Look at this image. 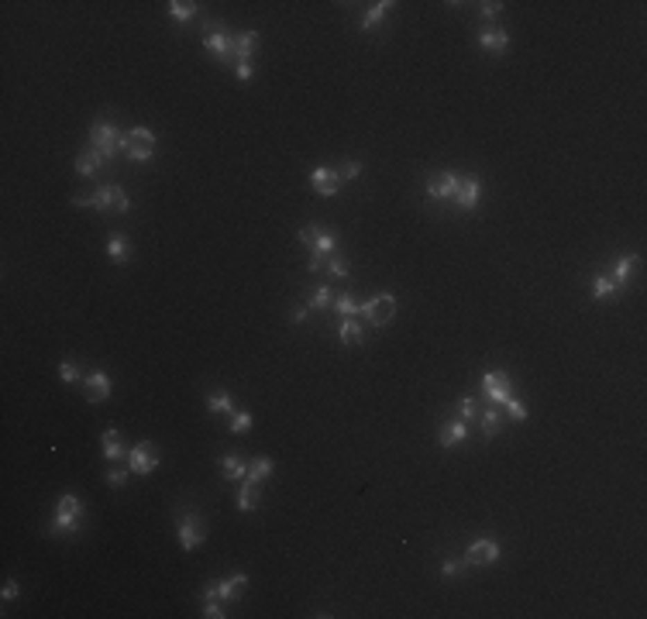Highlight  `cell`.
<instances>
[{
  "label": "cell",
  "instance_id": "cell-1",
  "mask_svg": "<svg viewBox=\"0 0 647 619\" xmlns=\"http://www.w3.org/2000/svg\"><path fill=\"white\" fill-rule=\"evenodd\" d=\"M300 245H307L310 248V262H307V268L317 275L320 272V265L334 255V248H338V234H331V231H324L320 224H307L303 231H300Z\"/></svg>",
  "mask_w": 647,
  "mask_h": 619
},
{
  "label": "cell",
  "instance_id": "cell-2",
  "mask_svg": "<svg viewBox=\"0 0 647 619\" xmlns=\"http://www.w3.org/2000/svg\"><path fill=\"white\" fill-rule=\"evenodd\" d=\"M203 49L221 62V66H227V62H234V35L227 31V24H203Z\"/></svg>",
  "mask_w": 647,
  "mask_h": 619
},
{
  "label": "cell",
  "instance_id": "cell-3",
  "mask_svg": "<svg viewBox=\"0 0 647 619\" xmlns=\"http://www.w3.org/2000/svg\"><path fill=\"white\" fill-rule=\"evenodd\" d=\"M121 152H124L131 162H148V159L155 155V131H152V128H131V131H124Z\"/></svg>",
  "mask_w": 647,
  "mask_h": 619
},
{
  "label": "cell",
  "instance_id": "cell-4",
  "mask_svg": "<svg viewBox=\"0 0 647 619\" xmlns=\"http://www.w3.org/2000/svg\"><path fill=\"white\" fill-rule=\"evenodd\" d=\"M80 516H83V503H80V496H76V492H62V496H59V506H55V516H52V530L49 533L76 530Z\"/></svg>",
  "mask_w": 647,
  "mask_h": 619
},
{
  "label": "cell",
  "instance_id": "cell-5",
  "mask_svg": "<svg viewBox=\"0 0 647 619\" xmlns=\"http://www.w3.org/2000/svg\"><path fill=\"white\" fill-rule=\"evenodd\" d=\"M121 138H124V131H117V128L107 124V121H96L90 128V148H96L107 162L121 152Z\"/></svg>",
  "mask_w": 647,
  "mask_h": 619
},
{
  "label": "cell",
  "instance_id": "cell-6",
  "mask_svg": "<svg viewBox=\"0 0 647 619\" xmlns=\"http://www.w3.org/2000/svg\"><path fill=\"white\" fill-rule=\"evenodd\" d=\"M359 313H362V320L372 324V327H386V324L392 320V313H396V296H392V293H379V296H372V299L362 303Z\"/></svg>",
  "mask_w": 647,
  "mask_h": 619
},
{
  "label": "cell",
  "instance_id": "cell-7",
  "mask_svg": "<svg viewBox=\"0 0 647 619\" xmlns=\"http://www.w3.org/2000/svg\"><path fill=\"white\" fill-rule=\"evenodd\" d=\"M248 589V575H227V578H221V582H210V585H203V602H210V599H221V602H231V599H238L241 592Z\"/></svg>",
  "mask_w": 647,
  "mask_h": 619
},
{
  "label": "cell",
  "instance_id": "cell-8",
  "mask_svg": "<svg viewBox=\"0 0 647 619\" xmlns=\"http://www.w3.org/2000/svg\"><path fill=\"white\" fill-rule=\"evenodd\" d=\"M128 468L131 475H152L159 468V451L152 441H138L131 451H128Z\"/></svg>",
  "mask_w": 647,
  "mask_h": 619
},
{
  "label": "cell",
  "instance_id": "cell-9",
  "mask_svg": "<svg viewBox=\"0 0 647 619\" xmlns=\"http://www.w3.org/2000/svg\"><path fill=\"white\" fill-rule=\"evenodd\" d=\"M203 540H207L203 516H196V513H186V516H180V547H183V550H196Z\"/></svg>",
  "mask_w": 647,
  "mask_h": 619
},
{
  "label": "cell",
  "instance_id": "cell-10",
  "mask_svg": "<svg viewBox=\"0 0 647 619\" xmlns=\"http://www.w3.org/2000/svg\"><path fill=\"white\" fill-rule=\"evenodd\" d=\"M73 207H93V210H114L117 207V186H96L93 193H76Z\"/></svg>",
  "mask_w": 647,
  "mask_h": 619
},
{
  "label": "cell",
  "instance_id": "cell-11",
  "mask_svg": "<svg viewBox=\"0 0 647 619\" xmlns=\"http://www.w3.org/2000/svg\"><path fill=\"white\" fill-rule=\"evenodd\" d=\"M482 392H485V399H492V403L503 406L513 396V382H510L506 372H485L482 375Z\"/></svg>",
  "mask_w": 647,
  "mask_h": 619
},
{
  "label": "cell",
  "instance_id": "cell-12",
  "mask_svg": "<svg viewBox=\"0 0 647 619\" xmlns=\"http://www.w3.org/2000/svg\"><path fill=\"white\" fill-rule=\"evenodd\" d=\"M458 189H462V176L451 173V169H445L438 179L427 182V196L431 200H458Z\"/></svg>",
  "mask_w": 647,
  "mask_h": 619
},
{
  "label": "cell",
  "instance_id": "cell-13",
  "mask_svg": "<svg viewBox=\"0 0 647 619\" xmlns=\"http://www.w3.org/2000/svg\"><path fill=\"white\" fill-rule=\"evenodd\" d=\"M499 561V543L496 540H475L468 550H465V564L475 568V564H496Z\"/></svg>",
  "mask_w": 647,
  "mask_h": 619
},
{
  "label": "cell",
  "instance_id": "cell-14",
  "mask_svg": "<svg viewBox=\"0 0 647 619\" xmlns=\"http://www.w3.org/2000/svg\"><path fill=\"white\" fill-rule=\"evenodd\" d=\"M310 186H313V193H320V196H334L338 186H341V176H338V169H331V166H317V169L310 173Z\"/></svg>",
  "mask_w": 647,
  "mask_h": 619
},
{
  "label": "cell",
  "instance_id": "cell-15",
  "mask_svg": "<svg viewBox=\"0 0 647 619\" xmlns=\"http://www.w3.org/2000/svg\"><path fill=\"white\" fill-rule=\"evenodd\" d=\"M255 49H259V31H241V35H234V62H238V66H252Z\"/></svg>",
  "mask_w": 647,
  "mask_h": 619
},
{
  "label": "cell",
  "instance_id": "cell-16",
  "mask_svg": "<svg viewBox=\"0 0 647 619\" xmlns=\"http://www.w3.org/2000/svg\"><path fill=\"white\" fill-rule=\"evenodd\" d=\"M478 45H482L485 52L503 55V52H506V45H510V35H506L503 28H496V24H485V28L478 31Z\"/></svg>",
  "mask_w": 647,
  "mask_h": 619
},
{
  "label": "cell",
  "instance_id": "cell-17",
  "mask_svg": "<svg viewBox=\"0 0 647 619\" xmlns=\"http://www.w3.org/2000/svg\"><path fill=\"white\" fill-rule=\"evenodd\" d=\"M478 196H482V179L478 176H465L462 179V189H458V207L462 210H475L478 207Z\"/></svg>",
  "mask_w": 647,
  "mask_h": 619
},
{
  "label": "cell",
  "instance_id": "cell-18",
  "mask_svg": "<svg viewBox=\"0 0 647 619\" xmlns=\"http://www.w3.org/2000/svg\"><path fill=\"white\" fill-rule=\"evenodd\" d=\"M83 385H87V403H107V396H110V378H107L103 372H90Z\"/></svg>",
  "mask_w": 647,
  "mask_h": 619
},
{
  "label": "cell",
  "instance_id": "cell-19",
  "mask_svg": "<svg viewBox=\"0 0 647 619\" xmlns=\"http://www.w3.org/2000/svg\"><path fill=\"white\" fill-rule=\"evenodd\" d=\"M234 506H238V513H252V509L259 506V482L241 478V489H238V496H234Z\"/></svg>",
  "mask_w": 647,
  "mask_h": 619
},
{
  "label": "cell",
  "instance_id": "cell-20",
  "mask_svg": "<svg viewBox=\"0 0 647 619\" xmlns=\"http://www.w3.org/2000/svg\"><path fill=\"white\" fill-rule=\"evenodd\" d=\"M634 268H637V255H623V259H616V262H613V272H610L613 286L623 289V286L634 279Z\"/></svg>",
  "mask_w": 647,
  "mask_h": 619
},
{
  "label": "cell",
  "instance_id": "cell-21",
  "mask_svg": "<svg viewBox=\"0 0 647 619\" xmlns=\"http://www.w3.org/2000/svg\"><path fill=\"white\" fill-rule=\"evenodd\" d=\"M107 259H110L114 265H124V262L131 259V245H128L124 234H110V238H107Z\"/></svg>",
  "mask_w": 647,
  "mask_h": 619
},
{
  "label": "cell",
  "instance_id": "cell-22",
  "mask_svg": "<svg viewBox=\"0 0 647 619\" xmlns=\"http://www.w3.org/2000/svg\"><path fill=\"white\" fill-rule=\"evenodd\" d=\"M345 348H359L362 341H365V327L355 320V317H348V320H341V338H338Z\"/></svg>",
  "mask_w": 647,
  "mask_h": 619
},
{
  "label": "cell",
  "instance_id": "cell-23",
  "mask_svg": "<svg viewBox=\"0 0 647 619\" xmlns=\"http://www.w3.org/2000/svg\"><path fill=\"white\" fill-rule=\"evenodd\" d=\"M221 475H224L227 482H241V478L248 475V464H245L238 454H224V457H221Z\"/></svg>",
  "mask_w": 647,
  "mask_h": 619
},
{
  "label": "cell",
  "instance_id": "cell-24",
  "mask_svg": "<svg viewBox=\"0 0 647 619\" xmlns=\"http://www.w3.org/2000/svg\"><path fill=\"white\" fill-rule=\"evenodd\" d=\"M468 437V424L465 420H451L441 427V447H458Z\"/></svg>",
  "mask_w": 647,
  "mask_h": 619
},
{
  "label": "cell",
  "instance_id": "cell-25",
  "mask_svg": "<svg viewBox=\"0 0 647 619\" xmlns=\"http://www.w3.org/2000/svg\"><path fill=\"white\" fill-rule=\"evenodd\" d=\"M100 444H103V457H107V461H121V457H128V451H124V444H121V434H117V430H103Z\"/></svg>",
  "mask_w": 647,
  "mask_h": 619
},
{
  "label": "cell",
  "instance_id": "cell-26",
  "mask_svg": "<svg viewBox=\"0 0 647 619\" xmlns=\"http://www.w3.org/2000/svg\"><path fill=\"white\" fill-rule=\"evenodd\" d=\"M334 313L341 317V320H348V317H359V310H362V303L352 296V293H341V296H334Z\"/></svg>",
  "mask_w": 647,
  "mask_h": 619
},
{
  "label": "cell",
  "instance_id": "cell-27",
  "mask_svg": "<svg viewBox=\"0 0 647 619\" xmlns=\"http://www.w3.org/2000/svg\"><path fill=\"white\" fill-rule=\"evenodd\" d=\"M478 427H482V434H485V437H496V434H499V427H503V413H499L496 406L482 410V413H478Z\"/></svg>",
  "mask_w": 647,
  "mask_h": 619
},
{
  "label": "cell",
  "instance_id": "cell-28",
  "mask_svg": "<svg viewBox=\"0 0 647 619\" xmlns=\"http://www.w3.org/2000/svg\"><path fill=\"white\" fill-rule=\"evenodd\" d=\"M103 162H107V159H103L96 148H87V152L76 159V173H80V176H93V173H96Z\"/></svg>",
  "mask_w": 647,
  "mask_h": 619
},
{
  "label": "cell",
  "instance_id": "cell-29",
  "mask_svg": "<svg viewBox=\"0 0 647 619\" xmlns=\"http://www.w3.org/2000/svg\"><path fill=\"white\" fill-rule=\"evenodd\" d=\"M389 7H392V0H379V3H369V10H365V17H362V31H372L386 14H389Z\"/></svg>",
  "mask_w": 647,
  "mask_h": 619
},
{
  "label": "cell",
  "instance_id": "cell-30",
  "mask_svg": "<svg viewBox=\"0 0 647 619\" xmlns=\"http://www.w3.org/2000/svg\"><path fill=\"white\" fill-rule=\"evenodd\" d=\"M166 10H169L173 21H189V17L196 14V3H193V0H169Z\"/></svg>",
  "mask_w": 647,
  "mask_h": 619
},
{
  "label": "cell",
  "instance_id": "cell-31",
  "mask_svg": "<svg viewBox=\"0 0 647 619\" xmlns=\"http://www.w3.org/2000/svg\"><path fill=\"white\" fill-rule=\"evenodd\" d=\"M273 475V461L269 457H255V461H248V475L245 478H252V482H266Z\"/></svg>",
  "mask_w": 647,
  "mask_h": 619
},
{
  "label": "cell",
  "instance_id": "cell-32",
  "mask_svg": "<svg viewBox=\"0 0 647 619\" xmlns=\"http://www.w3.org/2000/svg\"><path fill=\"white\" fill-rule=\"evenodd\" d=\"M207 410H210V413H234V410H231V396L221 392V389L207 396Z\"/></svg>",
  "mask_w": 647,
  "mask_h": 619
},
{
  "label": "cell",
  "instance_id": "cell-33",
  "mask_svg": "<svg viewBox=\"0 0 647 619\" xmlns=\"http://www.w3.org/2000/svg\"><path fill=\"white\" fill-rule=\"evenodd\" d=\"M613 293H616V286H613L610 275H596V279H592V296H596V299H610Z\"/></svg>",
  "mask_w": 647,
  "mask_h": 619
},
{
  "label": "cell",
  "instance_id": "cell-34",
  "mask_svg": "<svg viewBox=\"0 0 647 619\" xmlns=\"http://www.w3.org/2000/svg\"><path fill=\"white\" fill-rule=\"evenodd\" d=\"M59 378H62L66 385H76V378H80V365H76L73 358H62V361H59Z\"/></svg>",
  "mask_w": 647,
  "mask_h": 619
},
{
  "label": "cell",
  "instance_id": "cell-35",
  "mask_svg": "<svg viewBox=\"0 0 647 619\" xmlns=\"http://www.w3.org/2000/svg\"><path fill=\"white\" fill-rule=\"evenodd\" d=\"M248 430H252V413L234 410L231 413V434H248Z\"/></svg>",
  "mask_w": 647,
  "mask_h": 619
},
{
  "label": "cell",
  "instance_id": "cell-36",
  "mask_svg": "<svg viewBox=\"0 0 647 619\" xmlns=\"http://www.w3.org/2000/svg\"><path fill=\"white\" fill-rule=\"evenodd\" d=\"M455 413H458V420H465V424H468V420H475V417H478V403H475V399H468V396H465L462 403H458V406H455Z\"/></svg>",
  "mask_w": 647,
  "mask_h": 619
},
{
  "label": "cell",
  "instance_id": "cell-37",
  "mask_svg": "<svg viewBox=\"0 0 647 619\" xmlns=\"http://www.w3.org/2000/svg\"><path fill=\"white\" fill-rule=\"evenodd\" d=\"M331 303H334L331 289H327V286H320V289L313 293V299H310V310H324V306H331Z\"/></svg>",
  "mask_w": 647,
  "mask_h": 619
},
{
  "label": "cell",
  "instance_id": "cell-38",
  "mask_svg": "<svg viewBox=\"0 0 647 619\" xmlns=\"http://www.w3.org/2000/svg\"><path fill=\"white\" fill-rule=\"evenodd\" d=\"M503 406H506V410H510V417H513V420H517V424H524V420H527V406H524V403H520V399H513V396H510V399H506V403H503Z\"/></svg>",
  "mask_w": 647,
  "mask_h": 619
},
{
  "label": "cell",
  "instance_id": "cell-39",
  "mask_svg": "<svg viewBox=\"0 0 647 619\" xmlns=\"http://www.w3.org/2000/svg\"><path fill=\"white\" fill-rule=\"evenodd\" d=\"M128 475H131V468H110V471H107V485H110V489H121V485L128 482Z\"/></svg>",
  "mask_w": 647,
  "mask_h": 619
},
{
  "label": "cell",
  "instance_id": "cell-40",
  "mask_svg": "<svg viewBox=\"0 0 647 619\" xmlns=\"http://www.w3.org/2000/svg\"><path fill=\"white\" fill-rule=\"evenodd\" d=\"M327 272H331L334 279H348V265H345L341 255H331V259H327Z\"/></svg>",
  "mask_w": 647,
  "mask_h": 619
},
{
  "label": "cell",
  "instance_id": "cell-41",
  "mask_svg": "<svg viewBox=\"0 0 647 619\" xmlns=\"http://www.w3.org/2000/svg\"><path fill=\"white\" fill-rule=\"evenodd\" d=\"M203 619H224L227 613H224V606H221V599H210V602H203V613H200Z\"/></svg>",
  "mask_w": 647,
  "mask_h": 619
},
{
  "label": "cell",
  "instance_id": "cell-42",
  "mask_svg": "<svg viewBox=\"0 0 647 619\" xmlns=\"http://www.w3.org/2000/svg\"><path fill=\"white\" fill-rule=\"evenodd\" d=\"M338 176L341 179H359L362 176V162H341V166H338Z\"/></svg>",
  "mask_w": 647,
  "mask_h": 619
},
{
  "label": "cell",
  "instance_id": "cell-43",
  "mask_svg": "<svg viewBox=\"0 0 647 619\" xmlns=\"http://www.w3.org/2000/svg\"><path fill=\"white\" fill-rule=\"evenodd\" d=\"M478 10H482V17L489 21V17H496V14L503 10V3H499V0H485V3H478Z\"/></svg>",
  "mask_w": 647,
  "mask_h": 619
},
{
  "label": "cell",
  "instance_id": "cell-44",
  "mask_svg": "<svg viewBox=\"0 0 647 619\" xmlns=\"http://www.w3.org/2000/svg\"><path fill=\"white\" fill-rule=\"evenodd\" d=\"M465 568H468L465 561H445V568H441V575H445V578H455V575H458V571H465Z\"/></svg>",
  "mask_w": 647,
  "mask_h": 619
},
{
  "label": "cell",
  "instance_id": "cell-45",
  "mask_svg": "<svg viewBox=\"0 0 647 619\" xmlns=\"http://www.w3.org/2000/svg\"><path fill=\"white\" fill-rule=\"evenodd\" d=\"M17 592H21V589H17V582H14V578H7L0 595H3V602H10V599H17Z\"/></svg>",
  "mask_w": 647,
  "mask_h": 619
},
{
  "label": "cell",
  "instance_id": "cell-46",
  "mask_svg": "<svg viewBox=\"0 0 647 619\" xmlns=\"http://www.w3.org/2000/svg\"><path fill=\"white\" fill-rule=\"evenodd\" d=\"M307 313H310V306H293V313H289V324H303V320H307Z\"/></svg>",
  "mask_w": 647,
  "mask_h": 619
},
{
  "label": "cell",
  "instance_id": "cell-47",
  "mask_svg": "<svg viewBox=\"0 0 647 619\" xmlns=\"http://www.w3.org/2000/svg\"><path fill=\"white\" fill-rule=\"evenodd\" d=\"M234 73H238V80H241V83H248V80H252V66H234Z\"/></svg>",
  "mask_w": 647,
  "mask_h": 619
}]
</instances>
